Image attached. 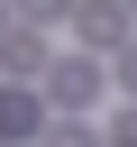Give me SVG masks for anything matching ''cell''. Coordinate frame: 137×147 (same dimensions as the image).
Masks as SVG:
<instances>
[{
    "instance_id": "5b68a950",
    "label": "cell",
    "mask_w": 137,
    "mask_h": 147,
    "mask_svg": "<svg viewBox=\"0 0 137 147\" xmlns=\"http://www.w3.org/2000/svg\"><path fill=\"white\" fill-rule=\"evenodd\" d=\"M73 0H18V18H64Z\"/></svg>"
},
{
    "instance_id": "7a4b0ae2",
    "label": "cell",
    "mask_w": 137,
    "mask_h": 147,
    "mask_svg": "<svg viewBox=\"0 0 137 147\" xmlns=\"http://www.w3.org/2000/svg\"><path fill=\"white\" fill-rule=\"evenodd\" d=\"M73 28H82V46H128V9H110V0H73Z\"/></svg>"
},
{
    "instance_id": "52a82bcc",
    "label": "cell",
    "mask_w": 137,
    "mask_h": 147,
    "mask_svg": "<svg viewBox=\"0 0 137 147\" xmlns=\"http://www.w3.org/2000/svg\"><path fill=\"white\" fill-rule=\"evenodd\" d=\"M128 9H137V0H128Z\"/></svg>"
},
{
    "instance_id": "3957f363",
    "label": "cell",
    "mask_w": 137,
    "mask_h": 147,
    "mask_svg": "<svg viewBox=\"0 0 137 147\" xmlns=\"http://www.w3.org/2000/svg\"><path fill=\"white\" fill-rule=\"evenodd\" d=\"M27 129H37V101L27 92H0V138H27Z\"/></svg>"
},
{
    "instance_id": "6da1fadb",
    "label": "cell",
    "mask_w": 137,
    "mask_h": 147,
    "mask_svg": "<svg viewBox=\"0 0 137 147\" xmlns=\"http://www.w3.org/2000/svg\"><path fill=\"white\" fill-rule=\"evenodd\" d=\"M46 101H55L64 119H82V110L100 101V64H91V55H64V64H46Z\"/></svg>"
},
{
    "instance_id": "277c9868",
    "label": "cell",
    "mask_w": 137,
    "mask_h": 147,
    "mask_svg": "<svg viewBox=\"0 0 137 147\" xmlns=\"http://www.w3.org/2000/svg\"><path fill=\"white\" fill-rule=\"evenodd\" d=\"M46 147H110V138H100V129H82V119H55V129H46Z\"/></svg>"
},
{
    "instance_id": "8992f818",
    "label": "cell",
    "mask_w": 137,
    "mask_h": 147,
    "mask_svg": "<svg viewBox=\"0 0 137 147\" xmlns=\"http://www.w3.org/2000/svg\"><path fill=\"white\" fill-rule=\"evenodd\" d=\"M119 83H128V92H137V46H119Z\"/></svg>"
}]
</instances>
